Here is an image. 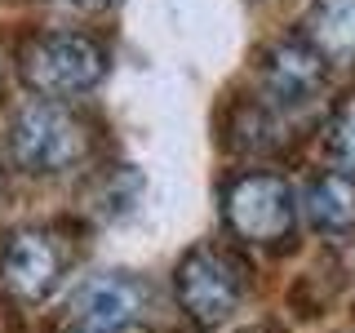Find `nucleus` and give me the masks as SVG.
Wrapping results in <instances>:
<instances>
[{
  "mask_svg": "<svg viewBox=\"0 0 355 333\" xmlns=\"http://www.w3.org/2000/svg\"><path fill=\"white\" fill-rule=\"evenodd\" d=\"M302 40L338 67H355V0H311L302 14Z\"/></svg>",
  "mask_w": 355,
  "mask_h": 333,
  "instance_id": "6e6552de",
  "label": "nucleus"
},
{
  "mask_svg": "<svg viewBox=\"0 0 355 333\" xmlns=\"http://www.w3.org/2000/svg\"><path fill=\"white\" fill-rule=\"evenodd\" d=\"M173 293H178V307L200 329H214L222 320H231V311L244 298L240 262L231 253H222L218 244H196V249L182 253V262L173 271Z\"/></svg>",
  "mask_w": 355,
  "mask_h": 333,
  "instance_id": "7ed1b4c3",
  "label": "nucleus"
},
{
  "mask_svg": "<svg viewBox=\"0 0 355 333\" xmlns=\"http://www.w3.org/2000/svg\"><path fill=\"white\" fill-rule=\"evenodd\" d=\"M67 249L62 236L49 227H22L0 249V284L9 289L14 302H44L53 284L62 280Z\"/></svg>",
  "mask_w": 355,
  "mask_h": 333,
  "instance_id": "423d86ee",
  "label": "nucleus"
},
{
  "mask_svg": "<svg viewBox=\"0 0 355 333\" xmlns=\"http://www.w3.org/2000/svg\"><path fill=\"white\" fill-rule=\"evenodd\" d=\"M147 307V284L133 271H103L67 298L62 325L67 333H120Z\"/></svg>",
  "mask_w": 355,
  "mask_h": 333,
  "instance_id": "39448f33",
  "label": "nucleus"
},
{
  "mask_svg": "<svg viewBox=\"0 0 355 333\" xmlns=\"http://www.w3.org/2000/svg\"><path fill=\"white\" fill-rule=\"evenodd\" d=\"M329 67L315 49L293 36V40H275L258 53V80H262V103L271 111H297L324 89Z\"/></svg>",
  "mask_w": 355,
  "mask_h": 333,
  "instance_id": "0eeeda50",
  "label": "nucleus"
},
{
  "mask_svg": "<svg viewBox=\"0 0 355 333\" xmlns=\"http://www.w3.org/2000/svg\"><path fill=\"white\" fill-rule=\"evenodd\" d=\"M222 214L227 227L249 244H275L293 231L297 200L293 187L280 173H240L222 191Z\"/></svg>",
  "mask_w": 355,
  "mask_h": 333,
  "instance_id": "20e7f679",
  "label": "nucleus"
},
{
  "mask_svg": "<svg viewBox=\"0 0 355 333\" xmlns=\"http://www.w3.org/2000/svg\"><path fill=\"white\" fill-rule=\"evenodd\" d=\"M324 155L338 173L355 178V94H342L324 120Z\"/></svg>",
  "mask_w": 355,
  "mask_h": 333,
  "instance_id": "9d476101",
  "label": "nucleus"
},
{
  "mask_svg": "<svg viewBox=\"0 0 355 333\" xmlns=\"http://www.w3.org/2000/svg\"><path fill=\"white\" fill-rule=\"evenodd\" d=\"M18 76L40 98L67 103L107 76V49L85 31H36L18 49Z\"/></svg>",
  "mask_w": 355,
  "mask_h": 333,
  "instance_id": "f257e3e1",
  "label": "nucleus"
},
{
  "mask_svg": "<svg viewBox=\"0 0 355 333\" xmlns=\"http://www.w3.org/2000/svg\"><path fill=\"white\" fill-rule=\"evenodd\" d=\"M240 333H284L280 325H271V320H262V325H244Z\"/></svg>",
  "mask_w": 355,
  "mask_h": 333,
  "instance_id": "f8f14e48",
  "label": "nucleus"
},
{
  "mask_svg": "<svg viewBox=\"0 0 355 333\" xmlns=\"http://www.w3.org/2000/svg\"><path fill=\"white\" fill-rule=\"evenodd\" d=\"M0 94H5V58H0Z\"/></svg>",
  "mask_w": 355,
  "mask_h": 333,
  "instance_id": "ddd939ff",
  "label": "nucleus"
},
{
  "mask_svg": "<svg viewBox=\"0 0 355 333\" xmlns=\"http://www.w3.org/2000/svg\"><path fill=\"white\" fill-rule=\"evenodd\" d=\"M76 9H85V14H107V9H116L120 0H71Z\"/></svg>",
  "mask_w": 355,
  "mask_h": 333,
  "instance_id": "9b49d317",
  "label": "nucleus"
},
{
  "mask_svg": "<svg viewBox=\"0 0 355 333\" xmlns=\"http://www.w3.org/2000/svg\"><path fill=\"white\" fill-rule=\"evenodd\" d=\"M302 214L315 231L324 236H351L355 231V178L351 173H315L306 182L302 196Z\"/></svg>",
  "mask_w": 355,
  "mask_h": 333,
  "instance_id": "1a4fd4ad",
  "label": "nucleus"
},
{
  "mask_svg": "<svg viewBox=\"0 0 355 333\" xmlns=\"http://www.w3.org/2000/svg\"><path fill=\"white\" fill-rule=\"evenodd\" d=\"M9 155L22 173H62L89 155V125L67 103L36 98L9 120Z\"/></svg>",
  "mask_w": 355,
  "mask_h": 333,
  "instance_id": "f03ea898",
  "label": "nucleus"
}]
</instances>
